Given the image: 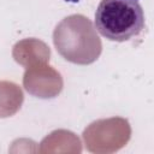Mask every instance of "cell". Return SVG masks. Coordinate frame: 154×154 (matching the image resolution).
Instances as JSON below:
<instances>
[{
  "label": "cell",
  "mask_w": 154,
  "mask_h": 154,
  "mask_svg": "<svg viewBox=\"0 0 154 154\" xmlns=\"http://www.w3.org/2000/svg\"><path fill=\"white\" fill-rule=\"evenodd\" d=\"M53 41L58 53L75 64H90L101 53V41L91 22L81 14L64 18L54 30Z\"/></svg>",
  "instance_id": "obj_1"
},
{
  "label": "cell",
  "mask_w": 154,
  "mask_h": 154,
  "mask_svg": "<svg viewBox=\"0 0 154 154\" xmlns=\"http://www.w3.org/2000/svg\"><path fill=\"white\" fill-rule=\"evenodd\" d=\"M94 23L103 37L116 42L138 36L146 26L144 12L137 0H101Z\"/></svg>",
  "instance_id": "obj_2"
}]
</instances>
